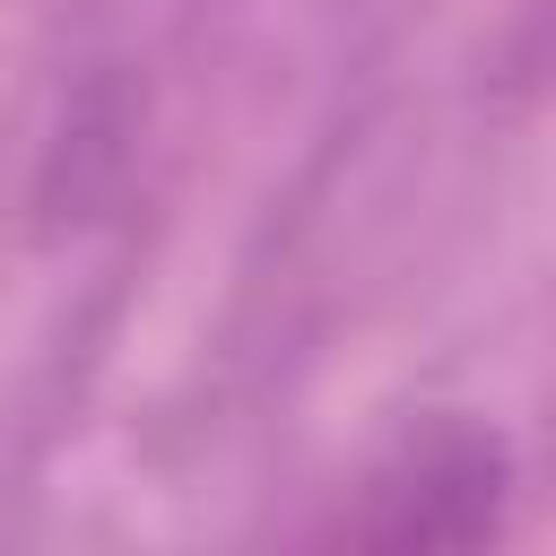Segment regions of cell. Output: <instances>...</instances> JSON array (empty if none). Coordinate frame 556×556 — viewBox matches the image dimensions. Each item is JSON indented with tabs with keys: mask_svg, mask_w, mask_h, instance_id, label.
<instances>
[{
	"mask_svg": "<svg viewBox=\"0 0 556 556\" xmlns=\"http://www.w3.org/2000/svg\"><path fill=\"white\" fill-rule=\"evenodd\" d=\"M504 504H513L504 434L469 426V417H434L365 478L356 513H339V539H356V547H478L504 530Z\"/></svg>",
	"mask_w": 556,
	"mask_h": 556,
	"instance_id": "obj_1",
	"label": "cell"
}]
</instances>
